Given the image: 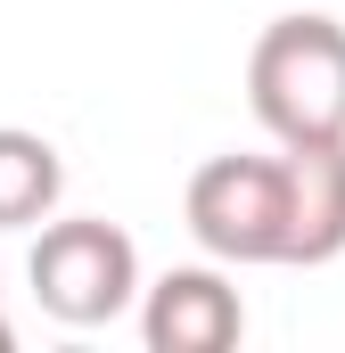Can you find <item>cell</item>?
Returning <instances> with one entry per match:
<instances>
[{
	"instance_id": "obj_1",
	"label": "cell",
	"mask_w": 345,
	"mask_h": 353,
	"mask_svg": "<svg viewBox=\"0 0 345 353\" xmlns=\"http://www.w3.org/2000/svg\"><path fill=\"white\" fill-rule=\"evenodd\" d=\"M247 99L271 140H345V25L279 17L247 58Z\"/></svg>"
},
{
	"instance_id": "obj_2",
	"label": "cell",
	"mask_w": 345,
	"mask_h": 353,
	"mask_svg": "<svg viewBox=\"0 0 345 353\" xmlns=\"http://www.w3.org/2000/svg\"><path fill=\"white\" fill-rule=\"evenodd\" d=\"M25 271H33L41 312L66 321V329H99V321L132 312V296H140V247H132V230H115V222H99V214L41 222Z\"/></svg>"
},
{
	"instance_id": "obj_3",
	"label": "cell",
	"mask_w": 345,
	"mask_h": 353,
	"mask_svg": "<svg viewBox=\"0 0 345 353\" xmlns=\"http://www.w3.org/2000/svg\"><path fill=\"white\" fill-rule=\"evenodd\" d=\"M189 239L214 263H279L288 255V181L279 157H214L189 173Z\"/></svg>"
},
{
	"instance_id": "obj_4",
	"label": "cell",
	"mask_w": 345,
	"mask_h": 353,
	"mask_svg": "<svg viewBox=\"0 0 345 353\" xmlns=\"http://www.w3.org/2000/svg\"><path fill=\"white\" fill-rule=\"evenodd\" d=\"M140 337H148V353H230L247 337V304L214 263H181L148 288Z\"/></svg>"
},
{
	"instance_id": "obj_5",
	"label": "cell",
	"mask_w": 345,
	"mask_h": 353,
	"mask_svg": "<svg viewBox=\"0 0 345 353\" xmlns=\"http://www.w3.org/2000/svg\"><path fill=\"white\" fill-rule=\"evenodd\" d=\"M288 181V255L279 263H337L345 255V140H279Z\"/></svg>"
},
{
	"instance_id": "obj_6",
	"label": "cell",
	"mask_w": 345,
	"mask_h": 353,
	"mask_svg": "<svg viewBox=\"0 0 345 353\" xmlns=\"http://www.w3.org/2000/svg\"><path fill=\"white\" fill-rule=\"evenodd\" d=\"M66 197V165L41 132L0 123V230H41L50 205Z\"/></svg>"
},
{
	"instance_id": "obj_7",
	"label": "cell",
	"mask_w": 345,
	"mask_h": 353,
	"mask_svg": "<svg viewBox=\"0 0 345 353\" xmlns=\"http://www.w3.org/2000/svg\"><path fill=\"white\" fill-rule=\"evenodd\" d=\"M8 345H17V329H8V304H0V353H8Z\"/></svg>"
}]
</instances>
